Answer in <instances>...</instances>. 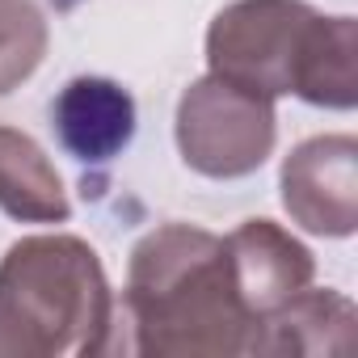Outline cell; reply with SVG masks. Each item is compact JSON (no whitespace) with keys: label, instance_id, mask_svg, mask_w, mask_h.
Here are the masks:
<instances>
[{"label":"cell","instance_id":"cell-1","mask_svg":"<svg viewBox=\"0 0 358 358\" xmlns=\"http://www.w3.org/2000/svg\"><path fill=\"white\" fill-rule=\"evenodd\" d=\"M114 354H249L253 320L236 299L224 236L190 224H160L127 266V291L114 303ZM106 345V354H110Z\"/></svg>","mask_w":358,"mask_h":358},{"label":"cell","instance_id":"cell-2","mask_svg":"<svg viewBox=\"0 0 358 358\" xmlns=\"http://www.w3.org/2000/svg\"><path fill=\"white\" fill-rule=\"evenodd\" d=\"M114 295L89 241L43 232L0 257V358L106 354Z\"/></svg>","mask_w":358,"mask_h":358},{"label":"cell","instance_id":"cell-3","mask_svg":"<svg viewBox=\"0 0 358 358\" xmlns=\"http://www.w3.org/2000/svg\"><path fill=\"white\" fill-rule=\"evenodd\" d=\"M320 13L303 0H236L207 30V68L262 97L295 93Z\"/></svg>","mask_w":358,"mask_h":358},{"label":"cell","instance_id":"cell-4","mask_svg":"<svg viewBox=\"0 0 358 358\" xmlns=\"http://www.w3.org/2000/svg\"><path fill=\"white\" fill-rule=\"evenodd\" d=\"M177 152L182 160L211 177V182H236L266 164L278 139L274 101L249 93L232 80L203 76L177 101Z\"/></svg>","mask_w":358,"mask_h":358},{"label":"cell","instance_id":"cell-5","mask_svg":"<svg viewBox=\"0 0 358 358\" xmlns=\"http://www.w3.org/2000/svg\"><path fill=\"white\" fill-rule=\"evenodd\" d=\"M282 207L312 236H354L358 228V143L354 135H316L282 160Z\"/></svg>","mask_w":358,"mask_h":358},{"label":"cell","instance_id":"cell-6","mask_svg":"<svg viewBox=\"0 0 358 358\" xmlns=\"http://www.w3.org/2000/svg\"><path fill=\"white\" fill-rule=\"evenodd\" d=\"M224 253L236 299L249 312L253 329L270 312H278L291 295H299L316 274L312 253L274 220H245L236 232L224 236Z\"/></svg>","mask_w":358,"mask_h":358},{"label":"cell","instance_id":"cell-7","mask_svg":"<svg viewBox=\"0 0 358 358\" xmlns=\"http://www.w3.org/2000/svg\"><path fill=\"white\" fill-rule=\"evenodd\" d=\"M51 127L80 164H106L135 139V97L106 76H76L51 101Z\"/></svg>","mask_w":358,"mask_h":358},{"label":"cell","instance_id":"cell-8","mask_svg":"<svg viewBox=\"0 0 358 358\" xmlns=\"http://www.w3.org/2000/svg\"><path fill=\"white\" fill-rule=\"evenodd\" d=\"M354 324L358 312L345 295L337 291H312L303 287L291 295L278 312H270L253 329L249 354L266 358H312V354H350L354 350Z\"/></svg>","mask_w":358,"mask_h":358},{"label":"cell","instance_id":"cell-9","mask_svg":"<svg viewBox=\"0 0 358 358\" xmlns=\"http://www.w3.org/2000/svg\"><path fill=\"white\" fill-rule=\"evenodd\" d=\"M0 211L22 224H68L72 203L51 156L13 127H0Z\"/></svg>","mask_w":358,"mask_h":358},{"label":"cell","instance_id":"cell-10","mask_svg":"<svg viewBox=\"0 0 358 358\" xmlns=\"http://www.w3.org/2000/svg\"><path fill=\"white\" fill-rule=\"evenodd\" d=\"M295 97H303L308 106H320V110H354L358 106V26H354V17L320 13Z\"/></svg>","mask_w":358,"mask_h":358},{"label":"cell","instance_id":"cell-11","mask_svg":"<svg viewBox=\"0 0 358 358\" xmlns=\"http://www.w3.org/2000/svg\"><path fill=\"white\" fill-rule=\"evenodd\" d=\"M47 38V17L34 0H0V97L38 72Z\"/></svg>","mask_w":358,"mask_h":358}]
</instances>
